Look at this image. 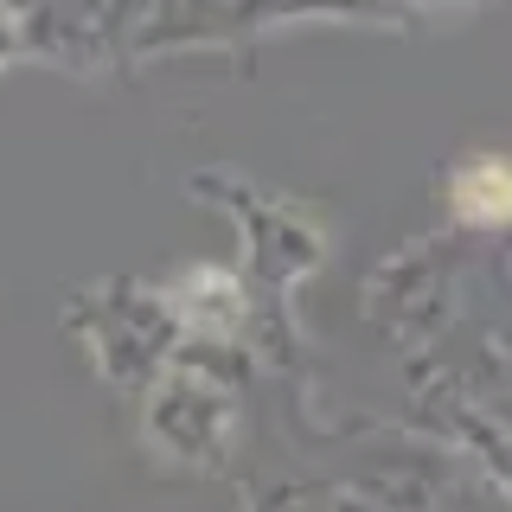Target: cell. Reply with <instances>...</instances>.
<instances>
[{
  "instance_id": "1",
  "label": "cell",
  "mask_w": 512,
  "mask_h": 512,
  "mask_svg": "<svg viewBox=\"0 0 512 512\" xmlns=\"http://www.w3.org/2000/svg\"><path fill=\"white\" fill-rule=\"evenodd\" d=\"M455 205L474 224H506L512 218V167L506 160H474L455 180Z\"/></svg>"
}]
</instances>
